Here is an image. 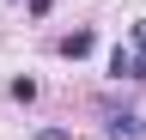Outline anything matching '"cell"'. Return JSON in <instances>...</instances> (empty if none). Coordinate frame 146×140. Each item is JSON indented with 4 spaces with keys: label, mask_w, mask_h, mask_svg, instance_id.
<instances>
[{
    "label": "cell",
    "mask_w": 146,
    "mask_h": 140,
    "mask_svg": "<svg viewBox=\"0 0 146 140\" xmlns=\"http://www.w3.org/2000/svg\"><path fill=\"white\" fill-rule=\"evenodd\" d=\"M110 79H128V85L146 79V55H140L134 43H116V49H110Z\"/></svg>",
    "instance_id": "cell-1"
},
{
    "label": "cell",
    "mask_w": 146,
    "mask_h": 140,
    "mask_svg": "<svg viewBox=\"0 0 146 140\" xmlns=\"http://www.w3.org/2000/svg\"><path fill=\"white\" fill-rule=\"evenodd\" d=\"M104 134L110 140H146V116L140 110H110L104 116Z\"/></svg>",
    "instance_id": "cell-2"
},
{
    "label": "cell",
    "mask_w": 146,
    "mask_h": 140,
    "mask_svg": "<svg viewBox=\"0 0 146 140\" xmlns=\"http://www.w3.org/2000/svg\"><path fill=\"white\" fill-rule=\"evenodd\" d=\"M91 49H98V31H73V37H61V55H67V61H85Z\"/></svg>",
    "instance_id": "cell-3"
},
{
    "label": "cell",
    "mask_w": 146,
    "mask_h": 140,
    "mask_svg": "<svg viewBox=\"0 0 146 140\" xmlns=\"http://www.w3.org/2000/svg\"><path fill=\"white\" fill-rule=\"evenodd\" d=\"M6 92H12L18 104H31V98H36V79H12V85H6Z\"/></svg>",
    "instance_id": "cell-4"
},
{
    "label": "cell",
    "mask_w": 146,
    "mask_h": 140,
    "mask_svg": "<svg viewBox=\"0 0 146 140\" xmlns=\"http://www.w3.org/2000/svg\"><path fill=\"white\" fill-rule=\"evenodd\" d=\"M36 140H73V128H36Z\"/></svg>",
    "instance_id": "cell-5"
}]
</instances>
